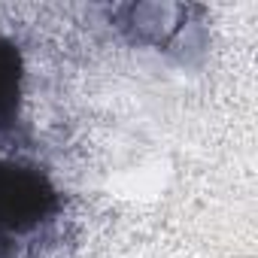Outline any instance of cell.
<instances>
[{"label": "cell", "mask_w": 258, "mask_h": 258, "mask_svg": "<svg viewBox=\"0 0 258 258\" xmlns=\"http://www.w3.org/2000/svg\"><path fill=\"white\" fill-rule=\"evenodd\" d=\"M58 210L61 191L40 164L0 158V243L37 234Z\"/></svg>", "instance_id": "6da1fadb"}, {"label": "cell", "mask_w": 258, "mask_h": 258, "mask_svg": "<svg viewBox=\"0 0 258 258\" xmlns=\"http://www.w3.org/2000/svg\"><path fill=\"white\" fill-rule=\"evenodd\" d=\"M25 115V55L19 43L0 34V137L22 127Z\"/></svg>", "instance_id": "7a4b0ae2"}]
</instances>
